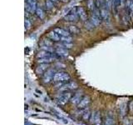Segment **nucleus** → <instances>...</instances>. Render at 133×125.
Returning a JSON list of instances; mask_svg holds the SVG:
<instances>
[{
  "label": "nucleus",
  "instance_id": "28",
  "mask_svg": "<svg viewBox=\"0 0 133 125\" xmlns=\"http://www.w3.org/2000/svg\"><path fill=\"white\" fill-rule=\"evenodd\" d=\"M85 28L87 29V30H92V29L95 28V26L93 25V23L91 22V21H86L85 22Z\"/></svg>",
  "mask_w": 133,
  "mask_h": 125
},
{
  "label": "nucleus",
  "instance_id": "35",
  "mask_svg": "<svg viewBox=\"0 0 133 125\" xmlns=\"http://www.w3.org/2000/svg\"><path fill=\"white\" fill-rule=\"evenodd\" d=\"M121 3H122V5H123L125 3H127V0H121Z\"/></svg>",
  "mask_w": 133,
  "mask_h": 125
},
{
  "label": "nucleus",
  "instance_id": "31",
  "mask_svg": "<svg viewBox=\"0 0 133 125\" xmlns=\"http://www.w3.org/2000/svg\"><path fill=\"white\" fill-rule=\"evenodd\" d=\"M72 39L70 36L66 37H61V41L60 42H66V43H72Z\"/></svg>",
  "mask_w": 133,
  "mask_h": 125
},
{
  "label": "nucleus",
  "instance_id": "3",
  "mask_svg": "<svg viewBox=\"0 0 133 125\" xmlns=\"http://www.w3.org/2000/svg\"><path fill=\"white\" fill-rule=\"evenodd\" d=\"M78 89V85L76 82L74 81H68L66 83H64L62 87L59 88V92L62 93V92H70L72 90H76Z\"/></svg>",
  "mask_w": 133,
  "mask_h": 125
},
{
  "label": "nucleus",
  "instance_id": "34",
  "mask_svg": "<svg viewBox=\"0 0 133 125\" xmlns=\"http://www.w3.org/2000/svg\"><path fill=\"white\" fill-rule=\"evenodd\" d=\"M51 1H52L53 3H56V4H57V3H58V2H59V0H51Z\"/></svg>",
  "mask_w": 133,
  "mask_h": 125
},
{
  "label": "nucleus",
  "instance_id": "30",
  "mask_svg": "<svg viewBox=\"0 0 133 125\" xmlns=\"http://www.w3.org/2000/svg\"><path fill=\"white\" fill-rule=\"evenodd\" d=\"M41 50H44V51H47V52H49V53H54V52H55V50H54L53 48L51 47V46H42Z\"/></svg>",
  "mask_w": 133,
  "mask_h": 125
},
{
  "label": "nucleus",
  "instance_id": "10",
  "mask_svg": "<svg viewBox=\"0 0 133 125\" xmlns=\"http://www.w3.org/2000/svg\"><path fill=\"white\" fill-rule=\"evenodd\" d=\"M101 16H102V18L103 21H105V22H107L109 23L110 22V12H109V9L105 7V8H102L101 10Z\"/></svg>",
  "mask_w": 133,
  "mask_h": 125
},
{
  "label": "nucleus",
  "instance_id": "19",
  "mask_svg": "<svg viewBox=\"0 0 133 125\" xmlns=\"http://www.w3.org/2000/svg\"><path fill=\"white\" fill-rule=\"evenodd\" d=\"M127 6L129 15H130L131 18H133V0H127Z\"/></svg>",
  "mask_w": 133,
  "mask_h": 125
},
{
  "label": "nucleus",
  "instance_id": "17",
  "mask_svg": "<svg viewBox=\"0 0 133 125\" xmlns=\"http://www.w3.org/2000/svg\"><path fill=\"white\" fill-rule=\"evenodd\" d=\"M87 8H88V9L91 12H94L97 8V5H96V2L94 0H87Z\"/></svg>",
  "mask_w": 133,
  "mask_h": 125
},
{
  "label": "nucleus",
  "instance_id": "29",
  "mask_svg": "<svg viewBox=\"0 0 133 125\" xmlns=\"http://www.w3.org/2000/svg\"><path fill=\"white\" fill-rule=\"evenodd\" d=\"M105 5L109 10L113 9V0H105Z\"/></svg>",
  "mask_w": 133,
  "mask_h": 125
},
{
  "label": "nucleus",
  "instance_id": "13",
  "mask_svg": "<svg viewBox=\"0 0 133 125\" xmlns=\"http://www.w3.org/2000/svg\"><path fill=\"white\" fill-rule=\"evenodd\" d=\"M48 37L50 39L52 40L53 42H60L61 41V36L58 34L57 33H56L55 31H51L48 33Z\"/></svg>",
  "mask_w": 133,
  "mask_h": 125
},
{
  "label": "nucleus",
  "instance_id": "12",
  "mask_svg": "<svg viewBox=\"0 0 133 125\" xmlns=\"http://www.w3.org/2000/svg\"><path fill=\"white\" fill-rule=\"evenodd\" d=\"M55 53L59 58H66L68 56V49L62 48H57L55 50Z\"/></svg>",
  "mask_w": 133,
  "mask_h": 125
},
{
  "label": "nucleus",
  "instance_id": "21",
  "mask_svg": "<svg viewBox=\"0 0 133 125\" xmlns=\"http://www.w3.org/2000/svg\"><path fill=\"white\" fill-rule=\"evenodd\" d=\"M91 112H90V110L89 109H84V112H83V114H82V119L84 120V121H88V120H90V118H91Z\"/></svg>",
  "mask_w": 133,
  "mask_h": 125
},
{
  "label": "nucleus",
  "instance_id": "4",
  "mask_svg": "<svg viewBox=\"0 0 133 125\" xmlns=\"http://www.w3.org/2000/svg\"><path fill=\"white\" fill-rule=\"evenodd\" d=\"M56 72L53 68H48L43 75V81L44 83H49L53 80V77Z\"/></svg>",
  "mask_w": 133,
  "mask_h": 125
},
{
  "label": "nucleus",
  "instance_id": "27",
  "mask_svg": "<svg viewBox=\"0 0 133 125\" xmlns=\"http://www.w3.org/2000/svg\"><path fill=\"white\" fill-rule=\"evenodd\" d=\"M24 26H25V30H29L32 27V23L30 22V20H29L28 18H25Z\"/></svg>",
  "mask_w": 133,
  "mask_h": 125
},
{
  "label": "nucleus",
  "instance_id": "32",
  "mask_svg": "<svg viewBox=\"0 0 133 125\" xmlns=\"http://www.w3.org/2000/svg\"><path fill=\"white\" fill-rule=\"evenodd\" d=\"M52 43L51 41H49L48 39H43L42 42V46H51L52 47Z\"/></svg>",
  "mask_w": 133,
  "mask_h": 125
},
{
  "label": "nucleus",
  "instance_id": "26",
  "mask_svg": "<svg viewBox=\"0 0 133 125\" xmlns=\"http://www.w3.org/2000/svg\"><path fill=\"white\" fill-rule=\"evenodd\" d=\"M120 5H122L121 0H113V8H114L116 14H117V11H118V8H119Z\"/></svg>",
  "mask_w": 133,
  "mask_h": 125
},
{
  "label": "nucleus",
  "instance_id": "22",
  "mask_svg": "<svg viewBox=\"0 0 133 125\" xmlns=\"http://www.w3.org/2000/svg\"><path fill=\"white\" fill-rule=\"evenodd\" d=\"M68 30L71 33H73V34H79L80 33V29H79L77 26H74V25H70L68 27Z\"/></svg>",
  "mask_w": 133,
  "mask_h": 125
},
{
  "label": "nucleus",
  "instance_id": "5",
  "mask_svg": "<svg viewBox=\"0 0 133 125\" xmlns=\"http://www.w3.org/2000/svg\"><path fill=\"white\" fill-rule=\"evenodd\" d=\"M91 123L95 125H101L102 120V114L100 111H96L94 112L91 116Z\"/></svg>",
  "mask_w": 133,
  "mask_h": 125
},
{
  "label": "nucleus",
  "instance_id": "2",
  "mask_svg": "<svg viewBox=\"0 0 133 125\" xmlns=\"http://www.w3.org/2000/svg\"><path fill=\"white\" fill-rule=\"evenodd\" d=\"M72 97V94L71 92H62L61 94L57 98V102L60 105H65L69 101H71V98Z\"/></svg>",
  "mask_w": 133,
  "mask_h": 125
},
{
  "label": "nucleus",
  "instance_id": "33",
  "mask_svg": "<svg viewBox=\"0 0 133 125\" xmlns=\"http://www.w3.org/2000/svg\"><path fill=\"white\" fill-rule=\"evenodd\" d=\"M128 108H129V112H130V113H133V100L129 103Z\"/></svg>",
  "mask_w": 133,
  "mask_h": 125
},
{
  "label": "nucleus",
  "instance_id": "36",
  "mask_svg": "<svg viewBox=\"0 0 133 125\" xmlns=\"http://www.w3.org/2000/svg\"><path fill=\"white\" fill-rule=\"evenodd\" d=\"M59 2H62V3H66V2H68V0H59Z\"/></svg>",
  "mask_w": 133,
  "mask_h": 125
},
{
  "label": "nucleus",
  "instance_id": "8",
  "mask_svg": "<svg viewBox=\"0 0 133 125\" xmlns=\"http://www.w3.org/2000/svg\"><path fill=\"white\" fill-rule=\"evenodd\" d=\"M83 98V92L82 91H79L77 93H74L72 95V98H71V103L75 105H77V104L81 102V100Z\"/></svg>",
  "mask_w": 133,
  "mask_h": 125
},
{
  "label": "nucleus",
  "instance_id": "16",
  "mask_svg": "<svg viewBox=\"0 0 133 125\" xmlns=\"http://www.w3.org/2000/svg\"><path fill=\"white\" fill-rule=\"evenodd\" d=\"M54 31L57 33L61 37H66V36H70V32H68L65 29H62L60 28H57L54 29Z\"/></svg>",
  "mask_w": 133,
  "mask_h": 125
},
{
  "label": "nucleus",
  "instance_id": "18",
  "mask_svg": "<svg viewBox=\"0 0 133 125\" xmlns=\"http://www.w3.org/2000/svg\"><path fill=\"white\" fill-rule=\"evenodd\" d=\"M57 48H66V49H71L73 45L72 43H66V42H62L61 43H57L56 44Z\"/></svg>",
  "mask_w": 133,
  "mask_h": 125
},
{
  "label": "nucleus",
  "instance_id": "7",
  "mask_svg": "<svg viewBox=\"0 0 133 125\" xmlns=\"http://www.w3.org/2000/svg\"><path fill=\"white\" fill-rule=\"evenodd\" d=\"M91 103V99L88 96H84L82 98V99L81 100V102L77 104V108L79 110H83V109H86V108L89 106V104Z\"/></svg>",
  "mask_w": 133,
  "mask_h": 125
},
{
  "label": "nucleus",
  "instance_id": "37",
  "mask_svg": "<svg viewBox=\"0 0 133 125\" xmlns=\"http://www.w3.org/2000/svg\"><path fill=\"white\" fill-rule=\"evenodd\" d=\"M25 125H32V124L30 123H25Z\"/></svg>",
  "mask_w": 133,
  "mask_h": 125
},
{
  "label": "nucleus",
  "instance_id": "6",
  "mask_svg": "<svg viewBox=\"0 0 133 125\" xmlns=\"http://www.w3.org/2000/svg\"><path fill=\"white\" fill-rule=\"evenodd\" d=\"M79 18L78 15H77V8L75 9H72V11H70L68 14H66L64 17V19L65 21H68V22H77V18Z\"/></svg>",
  "mask_w": 133,
  "mask_h": 125
},
{
  "label": "nucleus",
  "instance_id": "20",
  "mask_svg": "<svg viewBox=\"0 0 133 125\" xmlns=\"http://www.w3.org/2000/svg\"><path fill=\"white\" fill-rule=\"evenodd\" d=\"M35 14H36V15L40 19H44V18H45V12H44L43 9L42 8L37 7L36 11H35Z\"/></svg>",
  "mask_w": 133,
  "mask_h": 125
},
{
  "label": "nucleus",
  "instance_id": "9",
  "mask_svg": "<svg viewBox=\"0 0 133 125\" xmlns=\"http://www.w3.org/2000/svg\"><path fill=\"white\" fill-rule=\"evenodd\" d=\"M48 67H49L48 64H40L36 68V73L37 75L42 76V75H43L46 71L48 69Z\"/></svg>",
  "mask_w": 133,
  "mask_h": 125
},
{
  "label": "nucleus",
  "instance_id": "25",
  "mask_svg": "<svg viewBox=\"0 0 133 125\" xmlns=\"http://www.w3.org/2000/svg\"><path fill=\"white\" fill-rule=\"evenodd\" d=\"M105 125H115L114 118H112L111 116H107L105 120Z\"/></svg>",
  "mask_w": 133,
  "mask_h": 125
},
{
  "label": "nucleus",
  "instance_id": "11",
  "mask_svg": "<svg viewBox=\"0 0 133 125\" xmlns=\"http://www.w3.org/2000/svg\"><path fill=\"white\" fill-rule=\"evenodd\" d=\"M77 15L79 17V18H80L82 21L86 22V21L87 20V15L86 10L82 7H77Z\"/></svg>",
  "mask_w": 133,
  "mask_h": 125
},
{
  "label": "nucleus",
  "instance_id": "14",
  "mask_svg": "<svg viewBox=\"0 0 133 125\" xmlns=\"http://www.w3.org/2000/svg\"><path fill=\"white\" fill-rule=\"evenodd\" d=\"M90 21L93 23V25H94L95 27H97V26H99V25L102 23V18H100V17L96 16L95 14H92V15L91 16V20Z\"/></svg>",
  "mask_w": 133,
  "mask_h": 125
},
{
  "label": "nucleus",
  "instance_id": "1",
  "mask_svg": "<svg viewBox=\"0 0 133 125\" xmlns=\"http://www.w3.org/2000/svg\"><path fill=\"white\" fill-rule=\"evenodd\" d=\"M71 79V77L68 73L64 72V71H59V72H56L55 75L53 77V83H56V86L57 88H60L62 85L68 82Z\"/></svg>",
  "mask_w": 133,
  "mask_h": 125
},
{
  "label": "nucleus",
  "instance_id": "15",
  "mask_svg": "<svg viewBox=\"0 0 133 125\" xmlns=\"http://www.w3.org/2000/svg\"><path fill=\"white\" fill-rule=\"evenodd\" d=\"M54 55L53 53H49L47 51H44V50H41L37 54V57L38 58H48V57H52Z\"/></svg>",
  "mask_w": 133,
  "mask_h": 125
},
{
  "label": "nucleus",
  "instance_id": "23",
  "mask_svg": "<svg viewBox=\"0 0 133 125\" xmlns=\"http://www.w3.org/2000/svg\"><path fill=\"white\" fill-rule=\"evenodd\" d=\"M26 3H28L30 7L32 8V9L33 12H35L37 9V0H26Z\"/></svg>",
  "mask_w": 133,
  "mask_h": 125
},
{
  "label": "nucleus",
  "instance_id": "24",
  "mask_svg": "<svg viewBox=\"0 0 133 125\" xmlns=\"http://www.w3.org/2000/svg\"><path fill=\"white\" fill-rule=\"evenodd\" d=\"M45 7H46V9L50 11L54 8V3L51 1V0H46L45 1Z\"/></svg>",
  "mask_w": 133,
  "mask_h": 125
}]
</instances>
